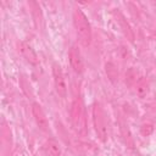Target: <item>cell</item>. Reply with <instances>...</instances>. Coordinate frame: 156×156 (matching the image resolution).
I'll list each match as a JSON object with an SVG mask.
<instances>
[{
	"mask_svg": "<svg viewBox=\"0 0 156 156\" xmlns=\"http://www.w3.org/2000/svg\"><path fill=\"white\" fill-rule=\"evenodd\" d=\"M52 77H54V84H55L56 93L58 94V96L66 98V95H67V87H66L63 72H62L61 66L58 63H56V62L52 65Z\"/></svg>",
	"mask_w": 156,
	"mask_h": 156,
	"instance_id": "cell-4",
	"label": "cell"
},
{
	"mask_svg": "<svg viewBox=\"0 0 156 156\" xmlns=\"http://www.w3.org/2000/svg\"><path fill=\"white\" fill-rule=\"evenodd\" d=\"M118 22H119V24H121V27H122V30H123L124 35H126L130 41H133V40H134V33H133L130 26L128 24V22L124 20V17H123L121 13H118Z\"/></svg>",
	"mask_w": 156,
	"mask_h": 156,
	"instance_id": "cell-9",
	"label": "cell"
},
{
	"mask_svg": "<svg viewBox=\"0 0 156 156\" xmlns=\"http://www.w3.org/2000/svg\"><path fill=\"white\" fill-rule=\"evenodd\" d=\"M71 121H72V126L76 129V132L80 135H84L85 134V117H84L83 104L79 98H76L72 102Z\"/></svg>",
	"mask_w": 156,
	"mask_h": 156,
	"instance_id": "cell-3",
	"label": "cell"
},
{
	"mask_svg": "<svg viewBox=\"0 0 156 156\" xmlns=\"http://www.w3.org/2000/svg\"><path fill=\"white\" fill-rule=\"evenodd\" d=\"M140 132H141V134L144 136H147L154 132V126L151 123H145V124H143L140 127Z\"/></svg>",
	"mask_w": 156,
	"mask_h": 156,
	"instance_id": "cell-13",
	"label": "cell"
},
{
	"mask_svg": "<svg viewBox=\"0 0 156 156\" xmlns=\"http://www.w3.org/2000/svg\"><path fill=\"white\" fill-rule=\"evenodd\" d=\"M105 72L112 83H116V80H118V69L112 62H107L105 65Z\"/></svg>",
	"mask_w": 156,
	"mask_h": 156,
	"instance_id": "cell-11",
	"label": "cell"
},
{
	"mask_svg": "<svg viewBox=\"0 0 156 156\" xmlns=\"http://www.w3.org/2000/svg\"><path fill=\"white\" fill-rule=\"evenodd\" d=\"M32 115H33V118L37 123V126L39 127V129L41 130H48V127H49V122H48V118L41 108V106L37 102H33L32 104Z\"/></svg>",
	"mask_w": 156,
	"mask_h": 156,
	"instance_id": "cell-6",
	"label": "cell"
},
{
	"mask_svg": "<svg viewBox=\"0 0 156 156\" xmlns=\"http://www.w3.org/2000/svg\"><path fill=\"white\" fill-rule=\"evenodd\" d=\"M93 123H94V128H95L98 138L101 141H106L107 135H108L107 119H106L105 111L99 102H95L93 105Z\"/></svg>",
	"mask_w": 156,
	"mask_h": 156,
	"instance_id": "cell-2",
	"label": "cell"
},
{
	"mask_svg": "<svg viewBox=\"0 0 156 156\" xmlns=\"http://www.w3.org/2000/svg\"><path fill=\"white\" fill-rule=\"evenodd\" d=\"M45 152L48 156H61L60 144L55 139H49L45 143Z\"/></svg>",
	"mask_w": 156,
	"mask_h": 156,
	"instance_id": "cell-8",
	"label": "cell"
},
{
	"mask_svg": "<svg viewBox=\"0 0 156 156\" xmlns=\"http://www.w3.org/2000/svg\"><path fill=\"white\" fill-rule=\"evenodd\" d=\"M138 77H139V73H138V71L135 69V68H129L128 71H127V73H126V83L128 84V85H133V84H136V82L139 80L138 79Z\"/></svg>",
	"mask_w": 156,
	"mask_h": 156,
	"instance_id": "cell-12",
	"label": "cell"
},
{
	"mask_svg": "<svg viewBox=\"0 0 156 156\" xmlns=\"http://www.w3.org/2000/svg\"><path fill=\"white\" fill-rule=\"evenodd\" d=\"M73 24L76 29V35L80 45L89 46L91 43V27L88 21V17L79 9L73 11Z\"/></svg>",
	"mask_w": 156,
	"mask_h": 156,
	"instance_id": "cell-1",
	"label": "cell"
},
{
	"mask_svg": "<svg viewBox=\"0 0 156 156\" xmlns=\"http://www.w3.org/2000/svg\"><path fill=\"white\" fill-rule=\"evenodd\" d=\"M135 93L139 98H144L149 93V84L145 78H139V80L135 84Z\"/></svg>",
	"mask_w": 156,
	"mask_h": 156,
	"instance_id": "cell-10",
	"label": "cell"
},
{
	"mask_svg": "<svg viewBox=\"0 0 156 156\" xmlns=\"http://www.w3.org/2000/svg\"><path fill=\"white\" fill-rule=\"evenodd\" d=\"M20 51L27 58V61H29L30 63H34V65L38 63V56H37L35 51L32 49L30 45H28L26 43H21L20 44Z\"/></svg>",
	"mask_w": 156,
	"mask_h": 156,
	"instance_id": "cell-7",
	"label": "cell"
},
{
	"mask_svg": "<svg viewBox=\"0 0 156 156\" xmlns=\"http://www.w3.org/2000/svg\"><path fill=\"white\" fill-rule=\"evenodd\" d=\"M68 57H69V63H71L73 71L78 74L83 73L84 72V61H83V57H82L79 49L76 45H72V48L69 49Z\"/></svg>",
	"mask_w": 156,
	"mask_h": 156,
	"instance_id": "cell-5",
	"label": "cell"
}]
</instances>
